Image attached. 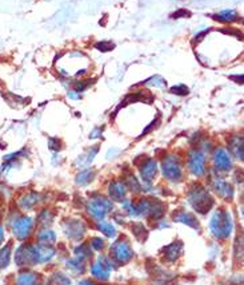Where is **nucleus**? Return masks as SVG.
<instances>
[{"label":"nucleus","instance_id":"1a4fd4ad","mask_svg":"<svg viewBox=\"0 0 244 285\" xmlns=\"http://www.w3.org/2000/svg\"><path fill=\"white\" fill-rule=\"evenodd\" d=\"M112 269V265H111V262L108 260H105V258L100 257L98 261H95L92 264V267H91V273L96 277V279H99V280H108L109 279V272Z\"/></svg>","mask_w":244,"mask_h":285},{"label":"nucleus","instance_id":"6e6552de","mask_svg":"<svg viewBox=\"0 0 244 285\" xmlns=\"http://www.w3.org/2000/svg\"><path fill=\"white\" fill-rule=\"evenodd\" d=\"M188 166L190 170L195 175H203L206 171V157L202 150H192L190 153V158H188Z\"/></svg>","mask_w":244,"mask_h":285},{"label":"nucleus","instance_id":"4be33fe9","mask_svg":"<svg viewBox=\"0 0 244 285\" xmlns=\"http://www.w3.org/2000/svg\"><path fill=\"white\" fill-rule=\"evenodd\" d=\"M9 258H11V244L5 245L0 249V269L8 267Z\"/></svg>","mask_w":244,"mask_h":285},{"label":"nucleus","instance_id":"4468645a","mask_svg":"<svg viewBox=\"0 0 244 285\" xmlns=\"http://www.w3.org/2000/svg\"><path fill=\"white\" fill-rule=\"evenodd\" d=\"M174 221H176V222H181V224L191 226V228H194V229H198V228H199V221H198V218H196L194 214L185 212V210H179V212H175Z\"/></svg>","mask_w":244,"mask_h":285},{"label":"nucleus","instance_id":"393cba45","mask_svg":"<svg viewBox=\"0 0 244 285\" xmlns=\"http://www.w3.org/2000/svg\"><path fill=\"white\" fill-rule=\"evenodd\" d=\"M75 254H76V258L84 261L92 254V250H91V246H88V245H81V246H77L75 249Z\"/></svg>","mask_w":244,"mask_h":285},{"label":"nucleus","instance_id":"dca6fc26","mask_svg":"<svg viewBox=\"0 0 244 285\" xmlns=\"http://www.w3.org/2000/svg\"><path fill=\"white\" fill-rule=\"evenodd\" d=\"M163 252H164V257L167 258L168 261H175L183 252V244L179 243V241L174 243V244L168 245V246L163 249Z\"/></svg>","mask_w":244,"mask_h":285},{"label":"nucleus","instance_id":"aec40b11","mask_svg":"<svg viewBox=\"0 0 244 285\" xmlns=\"http://www.w3.org/2000/svg\"><path fill=\"white\" fill-rule=\"evenodd\" d=\"M36 248H37V254H39V262H45L54 257L55 249L51 248L50 245L41 244L39 245V246H36Z\"/></svg>","mask_w":244,"mask_h":285},{"label":"nucleus","instance_id":"473e14b6","mask_svg":"<svg viewBox=\"0 0 244 285\" xmlns=\"http://www.w3.org/2000/svg\"><path fill=\"white\" fill-rule=\"evenodd\" d=\"M132 232L135 233L138 239H140V237H144L145 239V236H147V230L144 229V226L141 225V224H135V225L132 226Z\"/></svg>","mask_w":244,"mask_h":285},{"label":"nucleus","instance_id":"bb28decb","mask_svg":"<svg viewBox=\"0 0 244 285\" xmlns=\"http://www.w3.org/2000/svg\"><path fill=\"white\" fill-rule=\"evenodd\" d=\"M98 228H99L100 232H102L104 236H107V237H115V236H116V229H115V226H113L112 224L100 222Z\"/></svg>","mask_w":244,"mask_h":285},{"label":"nucleus","instance_id":"5701e85b","mask_svg":"<svg viewBox=\"0 0 244 285\" xmlns=\"http://www.w3.org/2000/svg\"><path fill=\"white\" fill-rule=\"evenodd\" d=\"M94 177H95V171L94 170H84V171H80L79 174H77L76 177V184L77 185H87L90 184L91 181L94 179Z\"/></svg>","mask_w":244,"mask_h":285},{"label":"nucleus","instance_id":"7c9ffc66","mask_svg":"<svg viewBox=\"0 0 244 285\" xmlns=\"http://www.w3.org/2000/svg\"><path fill=\"white\" fill-rule=\"evenodd\" d=\"M52 284L54 285H71V281L70 279L62 275V273H58V275H55V277L52 279Z\"/></svg>","mask_w":244,"mask_h":285},{"label":"nucleus","instance_id":"f03ea898","mask_svg":"<svg viewBox=\"0 0 244 285\" xmlns=\"http://www.w3.org/2000/svg\"><path fill=\"white\" fill-rule=\"evenodd\" d=\"M209 229L217 239H227L232 232V218L224 209L216 210L209 221Z\"/></svg>","mask_w":244,"mask_h":285},{"label":"nucleus","instance_id":"4c0bfd02","mask_svg":"<svg viewBox=\"0 0 244 285\" xmlns=\"http://www.w3.org/2000/svg\"><path fill=\"white\" fill-rule=\"evenodd\" d=\"M91 81H84V82H79V83H76V91L79 92V91H83V90H86L88 86L91 84Z\"/></svg>","mask_w":244,"mask_h":285},{"label":"nucleus","instance_id":"f8f14e48","mask_svg":"<svg viewBox=\"0 0 244 285\" xmlns=\"http://www.w3.org/2000/svg\"><path fill=\"white\" fill-rule=\"evenodd\" d=\"M64 230L70 239L77 240L83 237L84 232H86V226L83 225L79 220H70L67 225L64 226Z\"/></svg>","mask_w":244,"mask_h":285},{"label":"nucleus","instance_id":"ea45409f","mask_svg":"<svg viewBox=\"0 0 244 285\" xmlns=\"http://www.w3.org/2000/svg\"><path fill=\"white\" fill-rule=\"evenodd\" d=\"M100 134H102V131H100L99 129H96L95 131H94V133L91 134L90 137H91V138H96V137H100Z\"/></svg>","mask_w":244,"mask_h":285},{"label":"nucleus","instance_id":"412c9836","mask_svg":"<svg viewBox=\"0 0 244 285\" xmlns=\"http://www.w3.org/2000/svg\"><path fill=\"white\" fill-rule=\"evenodd\" d=\"M230 147L231 152L235 154L236 158L243 160V138L242 137H234V138L231 139Z\"/></svg>","mask_w":244,"mask_h":285},{"label":"nucleus","instance_id":"f3484780","mask_svg":"<svg viewBox=\"0 0 244 285\" xmlns=\"http://www.w3.org/2000/svg\"><path fill=\"white\" fill-rule=\"evenodd\" d=\"M39 201H40V196H39V194L28 193L24 194V196L19 200V205H20V207H23L24 210H30V209L35 206Z\"/></svg>","mask_w":244,"mask_h":285},{"label":"nucleus","instance_id":"423d86ee","mask_svg":"<svg viewBox=\"0 0 244 285\" xmlns=\"http://www.w3.org/2000/svg\"><path fill=\"white\" fill-rule=\"evenodd\" d=\"M34 228V221L31 217L27 216H20L14 221L12 224V230H14V235L16 239L19 240H26L30 237Z\"/></svg>","mask_w":244,"mask_h":285},{"label":"nucleus","instance_id":"2f4dec72","mask_svg":"<svg viewBox=\"0 0 244 285\" xmlns=\"http://www.w3.org/2000/svg\"><path fill=\"white\" fill-rule=\"evenodd\" d=\"M115 47V44H113L112 41H99V43H96L95 44V48L96 50L99 51H103V52H105V51H111Z\"/></svg>","mask_w":244,"mask_h":285},{"label":"nucleus","instance_id":"20e7f679","mask_svg":"<svg viewBox=\"0 0 244 285\" xmlns=\"http://www.w3.org/2000/svg\"><path fill=\"white\" fill-rule=\"evenodd\" d=\"M15 261L19 267H27V265H34L39 262V254H37L36 246L32 245H22L19 246L16 253H15Z\"/></svg>","mask_w":244,"mask_h":285},{"label":"nucleus","instance_id":"c85d7f7f","mask_svg":"<svg viewBox=\"0 0 244 285\" xmlns=\"http://www.w3.org/2000/svg\"><path fill=\"white\" fill-rule=\"evenodd\" d=\"M126 186H128V188L131 189L132 192H139L141 189L140 184L138 182V179L134 177V175H130L128 178H127V182H126Z\"/></svg>","mask_w":244,"mask_h":285},{"label":"nucleus","instance_id":"f257e3e1","mask_svg":"<svg viewBox=\"0 0 244 285\" xmlns=\"http://www.w3.org/2000/svg\"><path fill=\"white\" fill-rule=\"evenodd\" d=\"M188 203L196 212L200 214H206L213 206V198L203 186L196 185L188 193Z\"/></svg>","mask_w":244,"mask_h":285},{"label":"nucleus","instance_id":"9b49d317","mask_svg":"<svg viewBox=\"0 0 244 285\" xmlns=\"http://www.w3.org/2000/svg\"><path fill=\"white\" fill-rule=\"evenodd\" d=\"M211 184H212L213 190H215L220 197L230 200V198H232V196H234V189H232V186H231L228 182H226L223 178L215 177Z\"/></svg>","mask_w":244,"mask_h":285},{"label":"nucleus","instance_id":"6ab92c4d","mask_svg":"<svg viewBox=\"0 0 244 285\" xmlns=\"http://www.w3.org/2000/svg\"><path fill=\"white\" fill-rule=\"evenodd\" d=\"M238 18H239V15H238L235 9H226V11H222L220 14L213 15L215 20H219V22H223V23L235 22V20H238Z\"/></svg>","mask_w":244,"mask_h":285},{"label":"nucleus","instance_id":"ddd939ff","mask_svg":"<svg viewBox=\"0 0 244 285\" xmlns=\"http://www.w3.org/2000/svg\"><path fill=\"white\" fill-rule=\"evenodd\" d=\"M156 171H158V163H156V161L155 160H148L140 167L141 178L144 179L147 184H149L154 179L155 175H156Z\"/></svg>","mask_w":244,"mask_h":285},{"label":"nucleus","instance_id":"58836bf2","mask_svg":"<svg viewBox=\"0 0 244 285\" xmlns=\"http://www.w3.org/2000/svg\"><path fill=\"white\" fill-rule=\"evenodd\" d=\"M68 97L71 99H80V94H77V91H70L68 92Z\"/></svg>","mask_w":244,"mask_h":285},{"label":"nucleus","instance_id":"0eeeda50","mask_svg":"<svg viewBox=\"0 0 244 285\" xmlns=\"http://www.w3.org/2000/svg\"><path fill=\"white\" fill-rule=\"evenodd\" d=\"M111 254H112V257L115 261L120 262V264H126V262H128L131 260L132 249L127 241L120 240V241L113 244V246L111 248Z\"/></svg>","mask_w":244,"mask_h":285},{"label":"nucleus","instance_id":"2eb2a0df","mask_svg":"<svg viewBox=\"0 0 244 285\" xmlns=\"http://www.w3.org/2000/svg\"><path fill=\"white\" fill-rule=\"evenodd\" d=\"M127 186L124 182H120V181H115L112 184L109 185V196L115 201H122L123 198L126 197Z\"/></svg>","mask_w":244,"mask_h":285},{"label":"nucleus","instance_id":"a211bd4d","mask_svg":"<svg viewBox=\"0 0 244 285\" xmlns=\"http://www.w3.org/2000/svg\"><path fill=\"white\" fill-rule=\"evenodd\" d=\"M16 283L18 285H39V276L35 272H23L18 276Z\"/></svg>","mask_w":244,"mask_h":285},{"label":"nucleus","instance_id":"c9c22d12","mask_svg":"<svg viewBox=\"0 0 244 285\" xmlns=\"http://www.w3.org/2000/svg\"><path fill=\"white\" fill-rule=\"evenodd\" d=\"M103 240L102 239H98V237H95V239L91 240V246L94 249H96V250H99V249H103Z\"/></svg>","mask_w":244,"mask_h":285},{"label":"nucleus","instance_id":"a878e982","mask_svg":"<svg viewBox=\"0 0 244 285\" xmlns=\"http://www.w3.org/2000/svg\"><path fill=\"white\" fill-rule=\"evenodd\" d=\"M55 240H56V236H55L54 232H51V230L45 229L39 233V241H40L41 244L50 245L51 243H54Z\"/></svg>","mask_w":244,"mask_h":285},{"label":"nucleus","instance_id":"72a5a7b5","mask_svg":"<svg viewBox=\"0 0 244 285\" xmlns=\"http://www.w3.org/2000/svg\"><path fill=\"white\" fill-rule=\"evenodd\" d=\"M188 91H190V90H188V87L184 86V84H177V86H174V87L171 88L172 94H176V95H187Z\"/></svg>","mask_w":244,"mask_h":285},{"label":"nucleus","instance_id":"7ed1b4c3","mask_svg":"<svg viewBox=\"0 0 244 285\" xmlns=\"http://www.w3.org/2000/svg\"><path fill=\"white\" fill-rule=\"evenodd\" d=\"M109 210H112V203L108 198L102 197V196H95L87 204V212L95 220H103Z\"/></svg>","mask_w":244,"mask_h":285},{"label":"nucleus","instance_id":"a19ab883","mask_svg":"<svg viewBox=\"0 0 244 285\" xmlns=\"http://www.w3.org/2000/svg\"><path fill=\"white\" fill-rule=\"evenodd\" d=\"M3 240H4V229L3 226H0V244L3 243Z\"/></svg>","mask_w":244,"mask_h":285},{"label":"nucleus","instance_id":"cd10ccee","mask_svg":"<svg viewBox=\"0 0 244 285\" xmlns=\"http://www.w3.org/2000/svg\"><path fill=\"white\" fill-rule=\"evenodd\" d=\"M68 268L71 269V271H73L75 273H79V272H83L84 271V261H81V260H79V258H71L70 261L67 262Z\"/></svg>","mask_w":244,"mask_h":285},{"label":"nucleus","instance_id":"79ce46f5","mask_svg":"<svg viewBox=\"0 0 244 285\" xmlns=\"http://www.w3.org/2000/svg\"><path fill=\"white\" fill-rule=\"evenodd\" d=\"M77 285H94V284L88 280H83V281H80V283H77Z\"/></svg>","mask_w":244,"mask_h":285},{"label":"nucleus","instance_id":"c756f323","mask_svg":"<svg viewBox=\"0 0 244 285\" xmlns=\"http://www.w3.org/2000/svg\"><path fill=\"white\" fill-rule=\"evenodd\" d=\"M145 84H152V86H156V87H164V86H167V82L162 78V77H152V78H149Z\"/></svg>","mask_w":244,"mask_h":285},{"label":"nucleus","instance_id":"f704fd0d","mask_svg":"<svg viewBox=\"0 0 244 285\" xmlns=\"http://www.w3.org/2000/svg\"><path fill=\"white\" fill-rule=\"evenodd\" d=\"M191 16L190 11H187V9H179L176 11L175 14H172V18L174 19H179V18H188Z\"/></svg>","mask_w":244,"mask_h":285},{"label":"nucleus","instance_id":"b1692460","mask_svg":"<svg viewBox=\"0 0 244 285\" xmlns=\"http://www.w3.org/2000/svg\"><path fill=\"white\" fill-rule=\"evenodd\" d=\"M98 150H99V147H98V146L90 149L86 156H83V157H80V158H79V162H77V163H80V166L90 165L91 162H92V160H94V157L96 156V153H98Z\"/></svg>","mask_w":244,"mask_h":285},{"label":"nucleus","instance_id":"39448f33","mask_svg":"<svg viewBox=\"0 0 244 285\" xmlns=\"http://www.w3.org/2000/svg\"><path fill=\"white\" fill-rule=\"evenodd\" d=\"M162 167L163 174L167 179H170L172 182H179L181 179V166L177 157L168 156L167 158H164Z\"/></svg>","mask_w":244,"mask_h":285},{"label":"nucleus","instance_id":"9d476101","mask_svg":"<svg viewBox=\"0 0 244 285\" xmlns=\"http://www.w3.org/2000/svg\"><path fill=\"white\" fill-rule=\"evenodd\" d=\"M213 163H215V169L219 171H228L232 166V162H231L230 154L227 153L226 149L223 147H219L213 153Z\"/></svg>","mask_w":244,"mask_h":285},{"label":"nucleus","instance_id":"37998d69","mask_svg":"<svg viewBox=\"0 0 244 285\" xmlns=\"http://www.w3.org/2000/svg\"><path fill=\"white\" fill-rule=\"evenodd\" d=\"M0 217H1V205H0Z\"/></svg>","mask_w":244,"mask_h":285},{"label":"nucleus","instance_id":"e433bc0d","mask_svg":"<svg viewBox=\"0 0 244 285\" xmlns=\"http://www.w3.org/2000/svg\"><path fill=\"white\" fill-rule=\"evenodd\" d=\"M48 146H50L51 150L58 152L60 149V142L56 138H50V141H48Z\"/></svg>","mask_w":244,"mask_h":285}]
</instances>
